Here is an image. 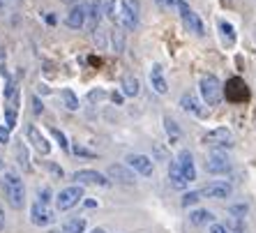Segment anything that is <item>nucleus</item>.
<instances>
[{"label": "nucleus", "instance_id": "1", "mask_svg": "<svg viewBox=\"0 0 256 233\" xmlns=\"http://www.w3.org/2000/svg\"><path fill=\"white\" fill-rule=\"evenodd\" d=\"M0 187H2V194H5L7 204L12 206L14 210H21L26 204V185L21 176L16 171H5L2 180H0Z\"/></svg>", "mask_w": 256, "mask_h": 233}, {"label": "nucleus", "instance_id": "2", "mask_svg": "<svg viewBox=\"0 0 256 233\" xmlns=\"http://www.w3.org/2000/svg\"><path fill=\"white\" fill-rule=\"evenodd\" d=\"M198 92H201V100L208 106H220L222 100H224V90H222V81L214 74H203L198 78Z\"/></svg>", "mask_w": 256, "mask_h": 233}, {"label": "nucleus", "instance_id": "3", "mask_svg": "<svg viewBox=\"0 0 256 233\" xmlns=\"http://www.w3.org/2000/svg\"><path fill=\"white\" fill-rule=\"evenodd\" d=\"M138 16H141V2L138 0H120L118 2V26L125 32L138 26Z\"/></svg>", "mask_w": 256, "mask_h": 233}, {"label": "nucleus", "instance_id": "4", "mask_svg": "<svg viewBox=\"0 0 256 233\" xmlns=\"http://www.w3.org/2000/svg\"><path fill=\"white\" fill-rule=\"evenodd\" d=\"M201 141H203V146H208L212 150H228L236 144V138H233L228 127H214V130L206 132Z\"/></svg>", "mask_w": 256, "mask_h": 233}, {"label": "nucleus", "instance_id": "5", "mask_svg": "<svg viewBox=\"0 0 256 233\" xmlns=\"http://www.w3.org/2000/svg\"><path fill=\"white\" fill-rule=\"evenodd\" d=\"M86 198V190L81 185H70L65 190H60L56 194V208L60 212H65V210H72L74 206H78L81 201Z\"/></svg>", "mask_w": 256, "mask_h": 233}, {"label": "nucleus", "instance_id": "6", "mask_svg": "<svg viewBox=\"0 0 256 233\" xmlns=\"http://www.w3.org/2000/svg\"><path fill=\"white\" fill-rule=\"evenodd\" d=\"M180 106H182L185 114H192L194 118L206 120L210 116V106L198 95H194V92H182L180 95Z\"/></svg>", "mask_w": 256, "mask_h": 233}, {"label": "nucleus", "instance_id": "7", "mask_svg": "<svg viewBox=\"0 0 256 233\" xmlns=\"http://www.w3.org/2000/svg\"><path fill=\"white\" fill-rule=\"evenodd\" d=\"M125 162L134 174L143 176V178H150L152 171H155V162L150 160L148 155H143V152H130V155L125 157Z\"/></svg>", "mask_w": 256, "mask_h": 233}, {"label": "nucleus", "instance_id": "8", "mask_svg": "<svg viewBox=\"0 0 256 233\" xmlns=\"http://www.w3.org/2000/svg\"><path fill=\"white\" fill-rule=\"evenodd\" d=\"M206 171L212 176H226L231 171V160L224 150H212L206 160Z\"/></svg>", "mask_w": 256, "mask_h": 233}, {"label": "nucleus", "instance_id": "9", "mask_svg": "<svg viewBox=\"0 0 256 233\" xmlns=\"http://www.w3.org/2000/svg\"><path fill=\"white\" fill-rule=\"evenodd\" d=\"M72 178L76 180V185H95V187H108L111 185V180L106 178V174H100V171H95V168H78V171H74V176Z\"/></svg>", "mask_w": 256, "mask_h": 233}, {"label": "nucleus", "instance_id": "10", "mask_svg": "<svg viewBox=\"0 0 256 233\" xmlns=\"http://www.w3.org/2000/svg\"><path fill=\"white\" fill-rule=\"evenodd\" d=\"M30 222H32L35 226H51L56 222V212L48 208L46 204L35 201V204L30 206Z\"/></svg>", "mask_w": 256, "mask_h": 233}, {"label": "nucleus", "instance_id": "11", "mask_svg": "<svg viewBox=\"0 0 256 233\" xmlns=\"http://www.w3.org/2000/svg\"><path fill=\"white\" fill-rule=\"evenodd\" d=\"M106 178L111 182H120V185H134L136 182V174L127 164H111L106 168Z\"/></svg>", "mask_w": 256, "mask_h": 233}, {"label": "nucleus", "instance_id": "12", "mask_svg": "<svg viewBox=\"0 0 256 233\" xmlns=\"http://www.w3.org/2000/svg\"><path fill=\"white\" fill-rule=\"evenodd\" d=\"M26 134H28V144L32 146L40 155H48V152H51V144H48V138L44 136L42 130H40L37 125H28Z\"/></svg>", "mask_w": 256, "mask_h": 233}, {"label": "nucleus", "instance_id": "13", "mask_svg": "<svg viewBox=\"0 0 256 233\" xmlns=\"http://www.w3.org/2000/svg\"><path fill=\"white\" fill-rule=\"evenodd\" d=\"M231 182H226V180H214V182H210V185H206L201 190L203 196H208V198H228L231 196Z\"/></svg>", "mask_w": 256, "mask_h": 233}, {"label": "nucleus", "instance_id": "14", "mask_svg": "<svg viewBox=\"0 0 256 233\" xmlns=\"http://www.w3.org/2000/svg\"><path fill=\"white\" fill-rule=\"evenodd\" d=\"M65 26L72 30H81L86 28V2L70 7V12L65 14Z\"/></svg>", "mask_w": 256, "mask_h": 233}, {"label": "nucleus", "instance_id": "15", "mask_svg": "<svg viewBox=\"0 0 256 233\" xmlns=\"http://www.w3.org/2000/svg\"><path fill=\"white\" fill-rule=\"evenodd\" d=\"M100 21H102V5L100 0H88L86 2V28L90 32L100 30Z\"/></svg>", "mask_w": 256, "mask_h": 233}, {"label": "nucleus", "instance_id": "16", "mask_svg": "<svg viewBox=\"0 0 256 233\" xmlns=\"http://www.w3.org/2000/svg\"><path fill=\"white\" fill-rule=\"evenodd\" d=\"M178 166H180V171L185 174V178H187V182H194L196 180V164H194V155H192L190 150H180L178 152Z\"/></svg>", "mask_w": 256, "mask_h": 233}, {"label": "nucleus", "instance_id": "17", "mask_svg": "<svg viewBox=\"0 0 256 233\" xmlns=\"http://www.w3.org/2000/svg\"><path fill=\"white\" fill-rule=\"evenodd\" d=\"M150 86H152V90H155L157 95H166L168 92V84H166V76H164V67H162L160 62H155L152 70H150Z\"/></svg>", "mask_w": 256, "mask_h": 233}, {"label": "nucleus", "instance_id": "18", "mask_svg": "<svg viewBox=\"0 0 256 233\" xmlns=\"http://www.w3.org/2000/svg\"><path fill=\"white\" fill-rule=\"evenodd\" d=\"M168 182H171V187H176V190H187V187H190L185 174L180 171V166H178V162L176 160L168 162Z\"/></svg>", "mask_w": 256, "mask_h": 233}, {"label": "nucleus", "instance_id": "19", "mask_svg": "<svg viewBox=\"0 0 256 233\" xmlns=\"http://www.w3.org/2000/svg\"><path fill=\"white\" fill-rule=\"evenodd\" d=\"M217 28H220L222 42L226 44V46H233V44H236V28H233L231 21H226V18H220V21H217Z\"/></svg>", "mask_w": 256, "mask_h": 233}, {"label": "nucleus", "instance_id": "20", "mask_svg": "<svg viewBox=\"0 0 256 233\" xmlns=\"http://www.w3.org/2000/svg\"><path fill=\"white\" fill-rule=\"evenodd\" d=\"M86 226H88L86 217H70V220L62 222L60 231L62 233H86Z\"/></svg>", "mask_w": 256, "mask_h": 233}, {"label": "nucleus", "instance_id": "21", "mask_svg": "<svg viewBox=\"0 0 256 233\" xmlns=\"http://www.w3.org/2000/svg\"><path fill=\"white\" fill-rule=\"evenodd\" d=\"M120 92L125 97H138V92H141V81H138L136 76H125L122 84H120Z\"/></svg>", "mask_w": 256, "mask_h": 233}, {"label": "nucleus", "instance_id": "22", "mask_svg": "<svg viewBox=\"0 0 256 233\" xmlns=\"http://www.w3.org/2000/svg\"><path fill=\"white\" fill-rule=\"evenodd\" d=\"M214 215L210 212V210L206 208H196V210H192L190 212V222L194 224V226H206V224H212Z\"/></svg>", "mask_w": 256, "mask_h": 233}, {"label": "nucleus", "instance_id": "23", "mask_svg": "<svg viewBox=\"0 0 256 233\" xmlns=\"http://www.w3.org/2000/svg\"><path fill=\"white\" fill-rule=\"evenodd\" d=\"M16 116H18V108H16V95L10 100V104L5 106V127L10 132L16 127Z\"/></svg>", "mask_w": 256, "mask_h": 233}, {"label": "nucleus", "instance_id": "24", "mask_svg": "<svg viewBox=\"0 0 256 233\" xmlns=\"http://www.w3.org/2000/svg\"><path fill=\"white\" fill-rule=\"evenodd\" d=\"M16 162H18V166L24 168V171H30V155H28V146L24 144V141H18L16 144Z\"/></svg>", "mask_w": 256, "mask_h": 233}, {"label": "nucleus", "instance_id": "25", "mask_svg": "<svg viewBox=\"0 0 256 233\" xmlns=\"http://www.w3.org/2000/svg\"><path fill=\"white\" fill-rule=\"evenodd\" d=\"M100 5H102V14H104L108 21L118 24V7H116V0H100Z\"/></svg>", "mask_w": 256, "mask_h": 233}, {"label": "nucleus", "instance_id": "26", "mask_svg": "<svg viewBox=\"0 0 256 233\" xmlns=\"http://www.w3.org/2000/svg\"><path fill=\"white\" fill-rule=\"evenodd\" d=\"M60 97H62V102H65V106L70 111H78V97L72 88H62L60 90Z\"/></svg>", "mask_w": 256, "mask_h": 233}, {"label": "nucleus", "instance_id": "27", "mask_svg": "<svg viewBox=\"0 0 256 233\" xmlns=\"http://www.w3.org/2000/svg\"><path fill=\"white\" fill-rule=\"evenodd\" d=\"M164 130H166V134H168L171 141H178L180 138V127H178V122H176L171 116H164Z\"/></svg>", "mask_w": 256, "mask_h": 233}, {"label": "nucleus", "instance_id": "28", "mask_svg": "<svg viewBox=\"0 0 256 233\" xmlns=\"http://www.w3.org/2000/svg\"><path fill=\"white\" fill-rule=\"evenodd\" d=\"M224 226H226L231 233H242V231H244V220L228 215V217H226V222H224Z\"/></svg>", "mask_w": 256, "mask_h": 233}, {"label": "nucleus", "instance_id": "29", "mask_svg": "<svg viewBox=\"0 0 256 233\" xmlns=\"http://www.w3.org/2000/svg\"><path fill=\"white\" fill-rule=\"evenodd\" d=\"M201 196H203L201 192H185L180 204H182V208H190V206H196L198 201H201Z\"/></svg>", "mask_w": 256, "mask_h": 233}, {"label": "nucleus", "instance_id": "30", "mask_svg": "<svg viewBox=\"0 0 256 233\" xmlns=\"http://www.w3.org/2000/svg\"><path fill=\"white\" fill-rule=\"evenodd\" d=\"M250 212V206L247 204H233L228 206V215L231 217H240V220H244V215Z\"/></svg>", "mask_w": 256, "mask_h": 233}, {"label": "nucleus", "instance_id": "31", "mask_svg": "<svg viewBox=\"0 0 256 233\" xmlns=\"http://www.w3.org/2000/svg\"><path fill=\"white\" fill-rule=\"evenodd\" d=\"M51 136H54L56 141H58L60 148H62V150H70V144H67V136L58 130V127H51Z\"/></svg>", "mask_w": 256, "mask_h": 233}, {"label": "nucleus", "instance_id": "32", "mask_svg": "<svg viewBox=\"0 0 256 233\" xmlns=\"http://www.w3.org/2000/svg\"><path fill=\"white\" fill-rule=\"evenodd\" d=\"M106 95L108 92L104 88H97V90H90L88 92V100L90 102H102V100H106Z\"/></svg>", "mask_w": 256, "mask_h": 233}, {"label": "nucleus", "instance_id": "33", "mask_svg": "<svg viewBox=\"0 0 256 233\" xmlns=\"http://www.w3.org/2000/svg\"><path fill=\"white\" fill-rule=\"evenodd\" d=\"M37 201L48 206V201H51V187H42V190L37 192Z\"/></svg>", "mask_w": 256, "mask_h": 233}, {"label": "nucleus", "instance_id": "34", "mask_svg": "<svg viewBox=\"0 0 256 233\" xmlns=\"http://www.w3.org/2000/svg\"><path fill=\"white\" fill-rule=\"evenodd\" d=\"M72 152H74V155H81V157H95V152L86 150L84 146H74V148H72Z\"/></svg>", "mask_w": 256, "mask_h": 233}, {"label": "nucleus", "instance_id": "35", "mask_svg": "<svg viewBox=\"0 0 256 233\" xmlns=\"http://www.w3.org/2000/svg\"><path fill=\"white\" fill-rule=\"evenodd\" d=\"M10 144V130L5 125H0V146H7Z\"/></svg>", "mask_w": 256, "mask_h": 233}, {"label": "nucleus", "instance_id": "36", "mask_svg": "<svg viewBox=\"0 0 256 233\" xmlns=\"http://www.w3.org/2000/svg\"><path fill=\"white\" fill-rule=\"evenodd\" d=\"M122 44H125L122 32H116V35H114V48H116V51H122Z\"/></svg>", "mask_w": 256, "mask_h": 233}, {"label": "nucleus", "instance_id": "37", "mask_svg": "<svg viewBox=\"0 0 256 233\" xmlns=\"http://www.w3.org/2000/svg\"><path fill=\"white\" fill-rule=\"evenodd\" d=\"M32 111H35L37 116H40V114L44 111V104L40 102V97H37V95H32Z\"/></svg>", "mask_w": 256, "mask_h": 233}, {"label": "nucleus", "instance_id": "38", "mask_svg": "<svg viewBox=\"0 0 256 233\" xmlns=\"http://www.w3.org/2000/svg\"><path fill=\"white\" fill-rule=\"evenodd\" d=\"M210 233H231L224 224H210Z\"/></svg>", "mask_w": 256, "mask_h": 233}, {"label": "nucleus", "instance_id": "39", "mask_svg": "<svg viewBox=\"0 0 256 233\" xmlns=\"http://www.w3.org/2000/svg\"><path fill=\"white\" fill-rule=\"evenodd\" d=\"M122 97H125V95H122V92H111V100H114L116 104H120V102H122Z\"/></svg>", "mask_w": 256, "mask_h": 233}, {"label": "nucleus", "instance_id": "40", "mask_svg": "<svg viewBox=\"0 0 256 233\" xmlns=\"http://www.w3.org/2000/svg\"><path fill=\"white\" fill-rule=\"evenodd\" d=\"M5 228V212H2V208H0V231Z\"/></svg>", "mask_w": 256, "mask_h": 233}, {"label": "nucleus", "instance_id": "41", "mask_svg": "<svg viewBox=\"0 0 256 233\" xmlns=\"http://www.w3.org/2000/svg\"><path fill=\"white\" fill-rule=\"evenodd\" d=\"M60 2H65V5H70V7L78 5V0H60Z\"/></svg>", "mask_w": 256, "mask_h": 233}, {"label": "nucleus", "instance_id": "42", "mask_svg": "<svg viewBox=\"0 0 256 233\" xmlns=\"http://www.w3.org/2000/svg\"><path fill=\"white\" fill-rule=\"evenodd\" d=\"M88 233H106L104 228H92V231H88Z\"/></svg>", "mask_w": 256, "mask_h": 233}, {"label": "nucleus", "instance_id": "43", "mask_svg": "<svg viewBox=\"0 0 256 233\" xmlns=\"http://www.w3.org/2000/svg\"><path fill=\"white\" fill-rule=\"evenodd\" d=\"M0 171H5V162H2V157H0Z\"/></svg>", "mask_w": 256, "mask_h": 233}, {"label": "nucleus", "instance_id": "44", "mask_svg": "<svg viewBox=\"0 0 256 233\" xmlns=\"http://www.w3.org/2000/svg\"><path fill=\"white\" fill-rule=\"evenodd\" d=\"M51 233H62V231H51Z\"/></svg>", "mask_w": 256, "mask_h": 233}]
</instances>
